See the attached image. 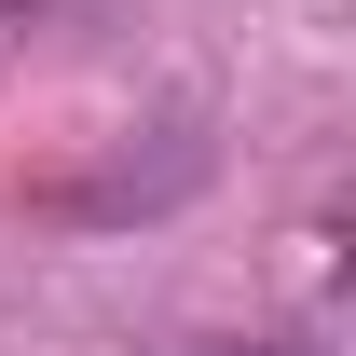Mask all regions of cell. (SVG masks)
<instances>
[{
	"instance_id": "6da1fadb",
	"label": "cell",
	"mask_w": 356,
	"mask_h": 356,
	"mask_svg": "<svg viewBox=\"0 0 356 356\" xmlns=\"http://www.w3.org/2000/svg\"><path fill=\"white\" fill-rule=\"evenodd\" d=\"M165 356H315V343H288V329H261V343H165Z\"/></svg>"
}]
</instances>
